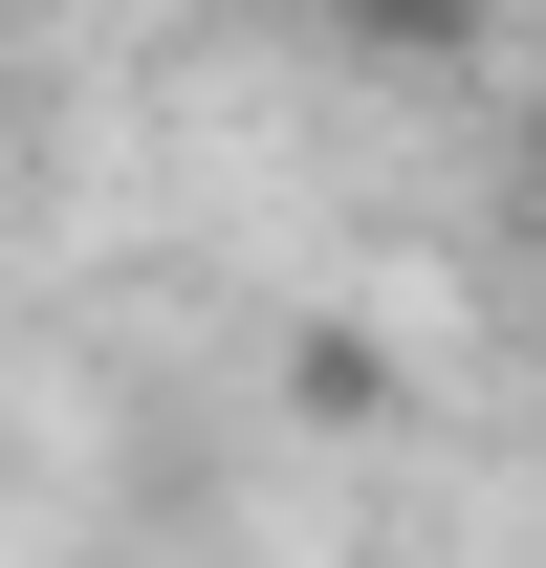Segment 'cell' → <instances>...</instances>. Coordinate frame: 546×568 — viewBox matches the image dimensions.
Listing matches in <instances>:
<instances>
[{"label": "cell", "mask_w": 546, "mask_h": 568, "mask_svg": "<svg viewBox=\"0 0 546 568\" xmlns=\"http://www.w3.org/2000/svg\"><path fill=\"white\" fill-rule=\"evenodd\" d=\"M284 394H306V416H394V351H372V328H306Z\"/></svg>", "instance_id": "obj_2"}, {"label": "cell", "mask_w": 546, "mask_h": 568, "mask_svg": "<svg viewBox=\"0 0 546 568\" xmlns=\"http://www.w3.org/2000/svg\"><path fill=\"white\" fill-rule=\"evenodd\" d=\"M481 22H503V0H306V44H350V67H394V88L481 67Z\"/></svg>", "instance_id": "obj_1"}]
</instances>
